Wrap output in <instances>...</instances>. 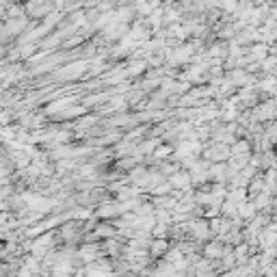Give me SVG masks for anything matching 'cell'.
<instances>
[{
	"label": "cell",
	"mask_w": 277,
	"mask_h": 277,
	"mask_svg": "<svg viewBox=\"0 0 277 277\" xmlns=\"http://www.w3.org/2000/svg\"><path fill=\"white\" fill-rule=\"evenodd\" d=\"M165 249H167V243H165V240H156V243L152 245V254H154V256H156V254H162Z\"/></svg>",
	"instance_id": "obj_1"
}]
</instances>
